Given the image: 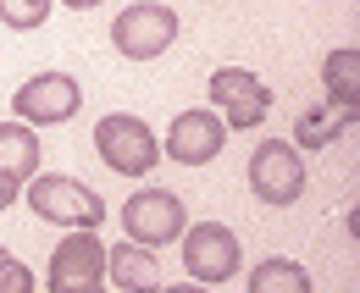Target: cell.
Returning <instances> with one entry per match:
<instances>
[{
  "mask_svg": "<svg viewBox=\"0 0 360 293\" xmlns=\"http://www.w3.org/2000/svg\"><path fill=\"white\" fill-rule=\"evenodd\" d=\"M78 105H84V84L72 72H39L11 94L17 122H28V127H61L78 117Z\"/></svg>",
  "mask_w": 360,
  "mask_h": 293,
  "instance_id": "ba28073f",
  "label": "cell"
},
{
  "mask_svg": "<svg viewBox=\"0 0 360 293\" xmlns=\"http://www.w3.org/2000/svg\"><path fill=\"white\" fill-rule=\"evenodd\" d=\"M344 127H355V111H338V105H333L327 117L305 111V117L294 122V138H288V144H305V150H321V144H327V138H338Z\"/></svg>",
  "mask_w": 360,
  "mask_h": 293,
  "instance_id": "9a60e30c",
  "label": "cell"
},
{
  "mask_svg": "<svg viewBox=\"0 0 360 293\" xmlns=\"http://www.w3.org/2000/svg\"><path fill=\"white\" fill-rule=\"evenodd\" d=\"M155 293H211V288H200V282H183V288H155Z\"/></svg>",
  "mask_w": 360,
  "mask_h": 293,
  "instance_id": "ffe728a7",
  "label": "cell"
},
{
  "mask_svg": "<svg viewBox=\"0 0 360 293\" xmlns=\"http://www.w3.org/2000/svg\"><path fill=\"white\" fill-rule=\"evenodd\" d=\"M50 6H56V0H0V22H6L11 34H34V28H45Z\"/></svg>",
  "mask_w": 360,
  "mask_h": 293,
  "instance_id": "2e32d148",
  "label": "cell"
},
{
  "mask_svg": "<svg viewBox=\"0 0 360 293\" xmlns=\"http://www.w3.org/2000/svg\"><path fill=\"white\" fill-rule=\"evenodd\" d=\"M34 288H39L34 271H28L11 249H0V293H34Z\"/></svg>",
  "mask_w": 360,
  "mask_h": 293,
  "instance_id": "e0dca14e",
  "label": "cell"
},
{
  "mask_svg": "<svg viewBox=\"0 0 360 293\" xmlns=\"http://www.w3.org/2000/svg\"><path fill=\"white\" fill-rule=\"evenodd\" d=\"M17 200H22V183L17 177H0V210H11Z\"/></svg>",
  "mask_w": 360,
  "mask_h": 293,
  "instance_id": "ac0fdd59",
  "label": "cell"
},
{
  "mask_svg": "<svg viewBox=\"0 0 360 293\" xmlns=\"http://www.w3.org/2000/svg\"><path fill=\"white\" fill-rule=\"evenodd\" d=\"M61 6H72V11H94V6H105V0H61Z\"/></svg>",
  "mask_w": 360,
  "mask_h": 293,
  "instance_id": "d6986e66",
  "label": "cell"
},
{
  "mask_svg": "<svg viewBox=\"0 0 360 293\" xmlns=\"http://www.w3.org/2000/svg\"><path fill=\"white\" fill-rule=\"evenodd\" d=\"M183 227H188V210L172 188H139L128 194V205H122V233L144 244V249H167V244H178Z\"/></svg>",
  "mask_w": 360,
  "mask_h": 293,
  "instance_id": "8992f818",
  "label": "cell"
},
{
  "mask_svg": "<svg viewBox=\"0 0 360 293\" xmlns=\"http://www.w3.org/2000/svg\"><path fill=\"white\" fill-rule=\"evenodd\" d=\"M250 194L271 210H288L305 194V161H300V144L288 138H261V150L250 155Z\"/></svg>",
  "mask_w": 360,
  "mask_h": 293,
  "instance_id": "5b68a950",
  "label": "cell"
},
{
  "mask_svg": "<svg viewBox=\"0 0 360 293\" xmlns=\"http://www.w3.org/2000/svg\"><path fill=\"white\" fill-rule=\"evenodd\" d=\"M100 277H105V244H100V233H89V227L67 233L56 244V254H50V271H45L50 293L84 288V282H100Z\"/></svg>",
  "mask_w": 360,
  "mask_h": 293,
  "instance_id": "30bf717a",
  "label": "cell"
},
{
  "mask_svg": "<svg viewBox=\"0 0 360 293\" xmlns=\"http://www.w3.org/2000/svg\"><path fill=\"white\" fill-rule=\"evenodd\" d=\"M39 171V127L28 122H0V177H17V183H28Z\"/></svg>",
  "mask_w": 360,
  "mask_h": 293,
  "instance_id": "7c38bea8",
  "label": "cell"
},
{
  "mask_svg": "<svg viewBox=\"0 0 360 293\" xmlns=\"http://www.w3.org/2000/svg\"><path fill=\"white\" fill-rule=\"evenodd\" d=\"M321 84H327V105L355 111V89H360V50L355 44H338V50L321 61Z\"/></svg>",
  "mask_w": 360,
  "mask_h": 293,
  "instance_id": "4fadbf2b",
  "label": "cell"
},
{
  "mask_svg": "<svg viewBox=\"0 0 360 293\" xmlns=\"http://www.w3.org/2000/svg\"><path fill=\"white\" fill-rule=\"evenodd\" d=\"M94 150L117 177H150L161 161V138L150 133V122H139L128 111H111L94 122Z\"/></svg>",
  "mask_w": 360,
  "mask_h": 293,
  "instance_id": "7a4b0ae2",
  "label": "cell"
},
{
  "mask_svg": "<svg viewBox=\"0 0 360 293\" xmlns=\"http://www.w3.org/2000/svg\"><path fill=\"white\" fill-rule=\"evenodd\" d=\"M61 293H105L100 282H84V288H61Z\"/></svg>",
  "mask_w": 360,
  "mask_h": 293,
  "instance_id": "44dd1931",
  "label": "cell"
},
{
  "mask_svg": "<svg viewBox=\"0 0 360 293\" xmlns=\"http://www.w3.org/2000/svg\"><path fill=\"white\" fill-rule=\"evenodd\" d=\"M205 94H211V111L227 122V133H250V127L266 122V111H271V89L250 67H217Z\"/></svg>",
  "mask_w": 360,
  "mask_h": 293,
  "instance_id": "52a82bcc",
  "label": "cell"
},
{
  "mask_svg": "<svg viewBox=\"0 0 360 293\" xmlns=\"http://www.w3.org/2000/svg\"><path fill=\"white\" fill-rule=\"evenodd\" d=\"M227 150V122L217 111H178L172 117V133L161 138V155L172 161V167H211L217 155Z\"/></svg>",
  "mask_w": 360,
  "mask_h": 293,
  "instance_id": "9c48e42d",
  "label": "cell"
},
{
  "mask_svg": "<svg viewBox=\"0 0 360 293\" xmlns=\"http://www.w3.org/2000/svg\"><path fill=\"white\" fill-rule=\"evenodd\" d=\"M111 44L128 56V61H155L178 44V11L161 6V0H134L128 11H117L111 22Z\"/></svg>",
  "mask_w": 360,
  "mask_h": 293,
  "instance_id": "277c9868",
  "label": "cell"
},
{
  "mask_svg": "<svg viewBox=\"0 0 360 293\" xmlns=\"http://www.w3.org/2000/svg\"><path fill=\"white\" fill-rule=\"evenodd\" d=\"M105 277L117 282V293H155L161 288V260H155V249L122 238V244L105 249Z\"/></svg>",
  "mask_w": 360,
  "mask_h": 293,
  "instance_id": "8fae6325",
  "label": "cell"
},
{
  "mask_svg": "<svg viewBox=\"0 0 360 293\" xmlns=\"http://www.w3.org/2000/svg\"><path fill=\"white\" fill-rule=\"evenodd\" d=\"M250 293H311V271L288 254H271L250 271Z\"/></svg>",
  "mask_w": 360,
  "mask_h": 293,
  "instance_id": "5bb4252c",
  "label": "cell"
},
{
  "mask_svg": "<svg viewBox=\"0 0 360 293\" xmlns=\"http://www.w3.org/2000/svg\"><path fill=\"white\" fill-rule=\"evenodd\" d=\"M22 194H28V210L50 221V227H67V233H78V227H89L100 233V221H105V200L84 188L78 177H45V171H34L28 183H22Z\"/></svg>",
  "mask_w": 360,
  "mask_h": 293,
  "instance_id": "6da1fadb",
  "label": "cell"
},
{
  "mask_svg": "<svg viewBox=\"0 0 360 293\" xmlns=\"http://www.w3.org/2000/svg\"><path fill=\"white\" fill-rule=\"evenodd\" d=\"M183 266L200 288H222L238 277L244 266V249H238V233L227 221H194L183 227Z\"/></svg>",
  "mask_w": 360,
  "mask_h": 293,
  "instance_id": "3957f363",
  "label": "cell"
}]
</instances>
